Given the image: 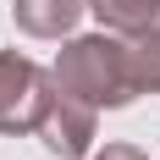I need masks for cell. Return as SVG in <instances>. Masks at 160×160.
I'll use <instances>...</instances> for the list:
<instances>
[{
    "label": "cell",
    "mask_w": 160,
    "mask_h": 160,
    "mask_svg": "<svg viewBox=\"0 0 160 160\" xmlns=\"http://www.w3.org/2000/svg\"><path fill=\"white\" fill-rule=\"evenodd\" d=\"M50 83L66 88V94L88 99V105H105V111H122L138 99V78H132V44L127 33H83V39H66V50L50 66Z\"/></svg>",
    "instance_id": "1"
},
{
    "label": "cell",
    "mask_w": 160,
    "mask_h": 160,
    "mask_svg": "<svg viewBox=\"0 0 160 160\" xmlns=\"http://www.w3.org/2000/svg\"><path fill=\"white\" fill-rule=\"evenodd\" d=\"M88 0H11V17L28 39H66L83 22Z\"/></svg>",
    "instance_id": "4"
},
{
    "label": "cell",
    "mask_w": 160,
    "mask_h": 160,
    "mask_svg": "<svg viewBox=\"0 0 160 160\" xmlns=\"http://www.w3.org/2000/svg\"><path fill=\"white\" fill-rule=\"evenodd\" d=\"M88 11L111 33H144L160 22V0H88Z\"/></svg>",
    "instance_id": "5"
},
{
    "label": "cell",
    "mask_w": 160,
    "mask_h": 160,
    "mask_svg": "<svg viewBox=\"0 0 160 160\" xmlns=\"http://www.w3.org/2000/svg\"><path fill=\"white\" fill-rule=\"evenodd\" d=\"M94 111H99V105H88V99H78V94H66V88H55L33 132L44 138L50 155H61V160H83L88 149H94V127H99Z\"/></svg>",
    "instance_id": "3"
},
{
    "label": "cell",
    "mask_w": 160,
    "mask_h": 160,
    "mask_svg": "<svg viewBox=\"0 0 160 160\" xmlns=\"http://www.w3.org/2000/svg\"><path fill=\"white\" fill-rule=\"evenodd\" d=\"M94 160H149V155H144L138 144H105V149H99Z\"/></svg>",
    "instance_id": "7"
},
{
    "label": "cell",
    "mask_w": 160,
    "mask_h": 160,
    "mask_svg": "<svg viewBox=\"0 0 160 160\" xmlns=\"http://www.w3.org/2000/svg\"><path fill=\"white\" fill-rule=\"evenodd\" d=\"M132 44V78H138V94H160V22L144 33H127Z\"/></svg>",
    "instance_id": "6"
},
{
    "label": "cell",
    "mask_w": 160,
    "mask_h": 160,
    "mask_svg": "<svg viewBox=\"0 0 160 160\" xmlns=\"http://www.w3.org/2000/svg\"><path fill=\"white\" fill-rule=\"evenodd\" d=\"M50 94H55V83L39 61L0 50V132H33Z\"/></svg>",
    "instance_id": "2"
}]
</instances>
